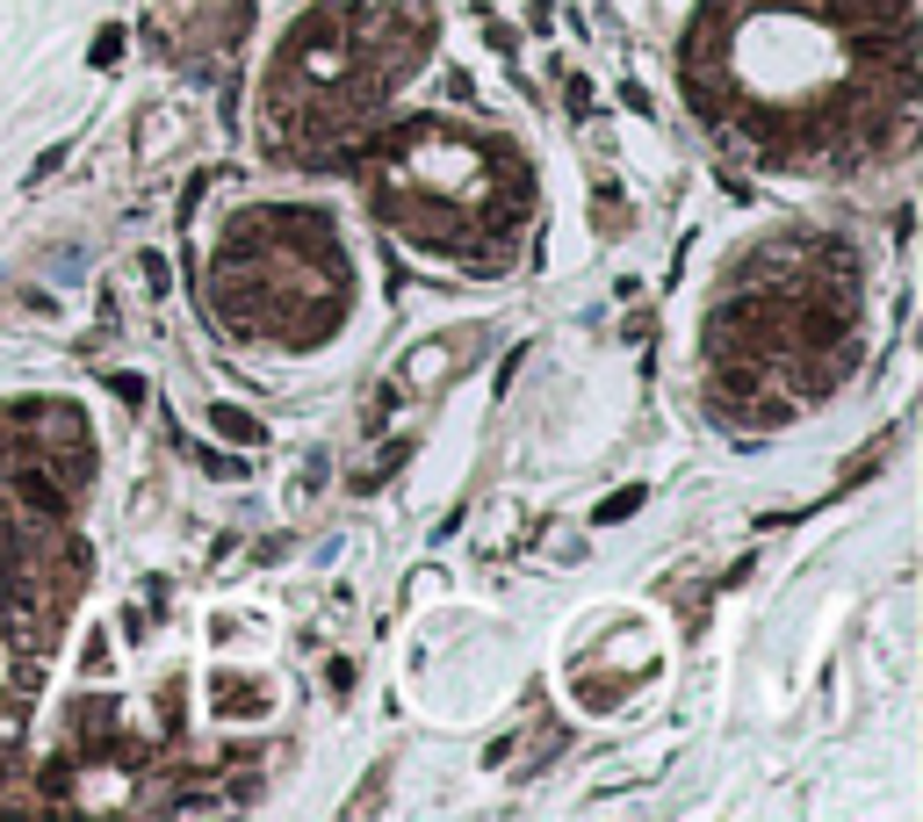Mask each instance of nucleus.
<instances>
[{
	"mask_svg": "<svg viewBox=\"0 0 923 822\" xmlns=\"http://www.w3.org/2000/svg\"><path fill=\"white\" fill-rule=\"evenodd\" d=\"M426 51V0H311L268 72V145L326 159L382 109V87Z\"/></svg>",
	"mask_w": 923,
	"mask_h": 822,
	"instance_id": "1",
	"label": "nucleus"
},
{
	"mask_svg": "<svg viewBox=\"0 0 923 822\" xmlns=\"http://www.w3.org/2000/svg\"><path fill=\"white\" fill-rule=\"evenodd\" d=\"M498 151L505 145H476L469 174H455L462 137L448 124H419L411 137H397L368 174L382 224L426 253H476L490 238H505L527 217V195L513 188V166Z\"/></svg>",
	"mask_w": 923,
	"mask_h": 822,
	"instance_id": "2",
	"label": "nucleus"
},
{
	"mask_svg": "<svg viewBox=\"0 0 923 822\" xmlns=\"http://www.w3.org/2000/svg\"><path fill=\"white\" fill-rule=\"evenodd\" d=\"M217 433H231V440H245V448H253V440H260V419H245V411H217Z\"/></svg>",
	"mask_w": 923,
	"mask_h": 822,
	"instance_id": "4",
	"label": "nucleus"
},
{
	"mask_svg": "<svg viewBox=\"0 0 923 822\" xmlns=\"http://www.w3.org/2000/svg\"><path fill=\"white\" fill-rule=\"evenodd\" d=\"M245 246L260 253L274 274H260L239 253H217V274H210V296L239 332L253 340H326L332 317H340V296L353 282V253L347 238L332 232L311 209H289V217H260L245 224Z\"/></svg>",
	"mask_w": 923,
	"mask_h": 822,
	"instance_id": "3",
	"label": "nucleus"
}]
</instances>
